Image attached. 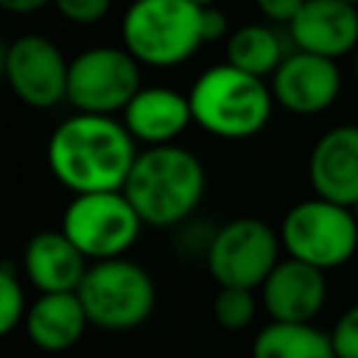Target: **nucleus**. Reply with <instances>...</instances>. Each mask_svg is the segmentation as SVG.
<instances>
[{"mask_svg": "<svg viewBox=\"0 0 358 358\" xmlns=\"http://www.w3.org/2000/svg\"><path fill=\"white\" fill-rule=\"evenodd\" d=\"M257 299L249 288H218L213 296V319L221 330L238 333L255 322Z\"/></svg>", "mask_w": 358, "mask_h": 358, "instance_id": "obj_20", "label": "nucleus"}, {"mask_svg": "<svg viewBox=\"0 0 358 358\" xmlns=\"http://www.w3.org/2000/svg\"><path fill=\"white\" fill-rule=\"evenodd\" d=\"M48 3H53V0H0V8H6L11 14H31V11L45 8Z\"/></svg>", "mask_w": 358, "mask_h": 358, "instance_id": "obj_26", "label": "nucleus"}, {"mask_svg": "<svg viewBox=\"0 0 358 358\" xmlns=\"http://www.w3.org/2000/svg\"><path fill=\"white\" fill-rule=\"evenodd\" d=\"M143 227L145 224L140 221L126 193L112 190L73 196V201L64 207L59 229L76 243V249L90 263H101L123 257L140 238Z\"/></svg>", "mask_w": 358, "mask_h": 358, "instance_id": "obj_8", "label": "nucleus"}, {"mask_svg": "<svg viewBox=\"0 0 358 358\" xmlns=\"http://www.w3.org/2000/svg\"><path fill=\"white\" fill-rule=\"evenodd\" d=\"M90 260L62 229L36 232L22 252V271L39 294H76Z\"/></svg>", "mask_w": 358, "mask_h": 358, "instance_id": "obj_15", "label": "nucleus"}, {"mask_svg": "<svg viewBox=\"0 0 358 358\" xmlns=\"http://www.w3.org/2000/svg\"><path fill=\"white\" fill-rule=\"evenodd\" d=\"M341 3H352V6H358V0H341Z\"/></svg>", "mask_w": 358, "mask_h": 358, "instance_id": "obj_30", "label": "nucleus"}, {"mask_svg": "<svg viewBox=\"0 0 358 358\" xmlns=\"http://www.w3.org/2000/svg\"><path fill=\"white\" fill-rule=\"evenodd\" d=\"M341 92V73L333 59L294 50L271 76L274 101L294 115H319L336 103Z\"/></svg>", "mask_w": 358, "mask_h": 358, "instance_id": "obj_11", "label": "nucleus"}, {"mask_svg": "<svg viewBox=\"0 0 358 358\" xmlns=\"http://www.w3.org/2000/svg\"><path fill=\"white\" fill-rule=\"evenodd\" d=\"M285 62L282 39L274 28L263 22H246L227 36V64L255 78L274 76Z\"/></svg>", "mask_w": 358, "mask_h": 358, "instance_id": "obj_18", "label": "nucleus"}, {"mask_svg": "<svg viewBox=\"0 0 358 358\" xmlns=\"http://www.w3.org/2000/svg\"><path fill=\"white\" fill-rule=\"evenodd\" d=\"M78 299L92 327L106 333H126L148 322L157 308V285L151 274L126 257L90 263Z\"/></svg>", "mask_w": 358, "mask_h": 358, "instance_id": "obj_5", "label": "nucleus"}, {"mask_svg": "<svg viewBox=\"0 0 358 358\" xmlns=\"http://www.w3.org/2000/svg\"><path fill=\"white\" fill-rule=\"evenodd\" d=\"M25 313H28V302H25L20 274L11 263H3L0 268V333L8 336L11 330H17L20 322H25Z\"/></svg>", "mask_w": 358, "mask_h": 358, "instance_id": "obj_21", "label": "nucleus"}, {"mask_svg": "<svg viewBox=\"0 0 358 358\" xmlns=\"http://www.w3.org/2000/svg\"><path fill=\"white\" fill-rule=\"evenodd\" d=\"M224 34H227V14L218 11L215 6H207L204 8V42L221 39Z\"/></svg>", "mask_w": 358, "mask_h": 358, "instance_id": "obj_25", "label": "nucleus"}, {"mask_svg": "<svg viewBox=\"0 0 358 358\" xmlns=\"http://www.w3.org/2000/svg\"><path fill=\"white\" fill-rule=\"evenodd\" d=\"M352 213H355V221H358V204H355V207H352Z\"/></svg>", "mask_w": 358, "mask_h": 358, "instance_id": "obj_29", "label": "nucleus"}, {"mask_svg": "<svg viewBox=\"0 0 358 358\" xmlns=\"http://www.w3.org/2000/svg\"><path fill=\"white\" fill-rule=\"evenodd\" d=\"M280 241L288 257L319 271L344 266L358 249V221L350 207L319 196L296 201L280 221Z\"/></svg>", "mask_w": 358, "mask_h": 358, "instance_id": "obj_6", "label": "nucleus"}, {"mask_svg": "<svg viewBox=\"0 0 358 358\" xmlns=\"http://www.w3.org/2000/svg\"><path fill=\"white\" fill-rule=\"evenodd\" d=\"M352 67H355V78H358V50H355V59H352Z\"/></svg>", "mask_w": 358, "mask_h": 358, "instance_id": "obj_28", "label": "nucleus"}, {"mask_svg": "<svg viewBox=\"0 0 358 358\" xmlns=\"http://www.w3.org/2000/svg\"><path fill=\"white\" fill-rule=\"evenodd\" d=\"M190 123V98L171 87H143L123 109V126L137 143H145L148 148L173 145V140Z\"/></svg>", "mask_w": 358, "mask_h": 358, "instance_id": "obj_16", "label": "nucleus"}, {"mask_svg": "<svg viewBox=\"0 0 358 358\" xmlns=\"http://www.w3.org/2000/svg\"><path fill=\"white\" fill-rule=\"evenodd\" d=\"M193 123L221 140H249L266 129L274 112V95L263 78L232 64L207 67L190 87Z\"/></svg>", "mask_w": 358, "mask_h": 358, "instance_id": "obj_3", "label": "nucleus"}, {"mask_svg": "<svg viewBox=\"0 0 358 358\" xmlns=\"http://www.w3.org/2000/svg\"><path fill=\"white\" fill-rule=\"evenodd\" d=\"M257 11L266 17V20H274V22H294V17L302 11L305 0H255Z\"/></svg>", "mask_w": 358, "mask_h": 358, "instance_id": "obj_24", "label": "nucleus"}, {"mask_svg": "<svg viewBox=\"0 0 358 358\" xmlns=\"http://www.w3.org/2000/svg\"><path fill=\"white\" fill-rule=\"evenodd\" d=\"M252 358H336L330 333L313 324L268 322L252 341Z\"/></svg>", "mask_w": 358, "mask_h": 358, "instance_id": "obj_19", "label": "nucleus"}, {"mask_svg": "<svg viewBox=\"0 0 358 358\" xmlns=\"http://www.w3.org/2000/svg\"><path fill=\"white\" fill-rule=\"evenodd\" d=\"M207 187L201 159L182 145L140 151L123 193L145 227H179L199 207Z\"/></svg>", "mask_w": 358, "mask_h": 358, "instance_id": "obj_2", "label": "nucleus"}, {"mask_svg": "<svg viewBox=\"0 0 358 358\" xmlns=\"http://www.w3.org/2000/svg\"><path fill=\"white\" fill-rule=\"evenodd\" d=\"M330 344L336 358H358V302L336 319L330 327Z\"/></svg>", "mask_w": 358, "mask_h": 358, "instance_id": "obj_22", "label": "nucleus"}, {"mask_svg": "<svg viewBox=\"0 0 358 358\" xmlns=\"http://www.w3.org/2000/svg\"><path fill=\"white\" fill-rule=\"evenodd\" d=\"M291 39L296 50L322 59H338L358 50V6L341 0H305L294 17Z\"/></svg>", "mask_w": 358, "mask_h": 358, "instance_id": "obj_14", "label": "nucleus"}, {"mask_svg": "<svg viewBox=\"0 0 358 358\" xmlns=\"http://www.w3.org/2000/svg\"><path fill=\"white\" fill-rule=\"evenodd\" d=\"M196 6H201V8H207V6H215V0H193Z\"/></svg>", "mask_w": 358, "mask_h": 358, "instance_id": "obj_27", "label": "nucleus"}, {"mask_svg": "<svg viewBox=\"0 0 358 358\" xmlns=\"http://www.w3.org/2000/svg\"><path fill=\"white\" fill-rule=\"evenodd\" d=\"M280 232H274L260 218L243 215L215 229L204 263L218 288L260 291V285L280 263Z\"/></svg>", "mask_w": 358, "mask_h": 358, "instance_id": "obj_7", "label": "nucleus"}, {"mask_svg": "<svg viewBox=\"0 0 358 358\" xmlns=\"http://www.w3.org/2000/svg\"><path fill=\"white\" fill-rule=\"evenodd\" d=\"M22 327L36 350L56 355L73 350L81 341L90 319L78 294H39L28 305Z\"/></svg>", "mask_w": 358, "mask_h": 358, "instance_id": "obj_17", "label": "nucleus"}, {"mask_svg": "<svg viewBox=\"0 0 358 358\" xmlns=\"http://www.w3.org/2000/svg\"><path fill=\"white\" fill-rule=\"evenodd\" d=\"M3 76L22 103L50 109L67 98L70 62L53 39L42 34H20L6 45Z\"/></svg>", "mask_w": 358, "mask_h": 358, "instance_id": "obj_10", "label": "nucleus"}, {"mask_svg": "<svg viewBox=\"0 0 358 358\" xmlns=\"http://www.w3.org/2000/svg\"><path fill=\"white\" fill-rule=\"evenodd\" d=\"M120 39L140 64H179L204 42V8L193 0H134L123 14Z\"/></svg>", "mask_w": 358, "mask_h": 358, "instance_id": "obj_4", "label": "nucleus"}, {"mask_svg": "<svg viewBox=\"0 0 358 358\" xmlns=\"http://www.w3.org/2000/svg\"><path fill=\"white\" fill-rule=\"evenodd\" d=\"M308 179L319 199L355 207L358 204V126L341 123L327 129L310 148Z\"/></svg>", "mask_w": 358, "mask_h": 358, "instance_id": "obj_13", "label": "nucleus"}, {"mask_svg": "<svg viewBox=\"0 0 358 358\" xmlns=\"http://www.w3.org/2000/svg\"><path fill=\"white\" fill-rule=\"evenodd\" d=\"M56 11L76 25H95L112 8V0H53Z\"/></svg>", "mask_w": 358, "mask_h": 358, "instance_id": "obj_23", "label": "nucleus"}, {"mask_svg": "<svg viewBox=\"0 0 358 358\" xmlns=\"http://www.w3.org/2000/svg\"><path fill=\"white\" fill-rule=\"evenodd\" d=\"M137 140L123 120L76 112L48 140V168L73 196L123 190L134 162Z\"/></svg>", "mask_w": 358, "mask_h": 358, "instance_id": "obj_1", "label": "nucleus"}, {"mask_svg": "<svg viewBox=\"0 0 358 358\" xmlns=\"http://www.w3.org/2000/svg\"><path fill=\"white\" fill-rule=\"evenodd\" d=\"M140 90V62L126 48L101 45L70 59L67 101L84 115H123Z\"/></svg>", "mask_w": 358, "mask_h": 358, "instance_id": "obj_9", "label": "nucleus"}, {"mask_svg": "<svg viewBox=\"0 0 358 358\" xmlns=\"http://www.w3.org/2000/svg\"><path fill=\"white\" fill-rule=\"evenodd\" d=\"M327 302L324 271L285 257L260 285V305L268 313V322L282 324H313Z\"/></svg>", "mask_w": 358, "mask_h": 358, "instance_id": "obj_12", "label": "nucleus"}]
</instances>
